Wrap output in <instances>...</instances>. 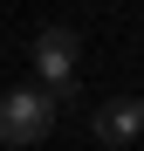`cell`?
I'll use <instances>...</instances> for the list:
<instances>
[{"instance_id": "cell-2", "label": "cell", "mask_w": 144, "mask_h": 151, "mask_svg": "<svg viewBox=\"0 0 144 151\" xmlns=\"http://www.w3.org/2000/svg\"><path fill=\"white\" fill-rule=\"evenodd\" d=\"M82 62V41L69 28H41L34 35V69H41V89H69V76Z\"/></svg>"}, {"instance_id": "cell-3", "label": "cell", "mask_w": 144, "mask_h": 151, "mask_svg": "<svg viewBox=\"0 0 144 151\" xmlns=\"http://www.w3.org/2000/svg\"><path fill=\"white\" fill-rule=\"evenodd\" d=\"M89 131H96V144H137L144 137V96H110V103H96Z\"/></svg>"}, {"instance_id": "cell-1", "label": "cell", "mask_w": 144, "mask_h": 151, "mask_svg": "<svg viewBox=\"0 0 144 151\" xmlns=\"http://www.w3.org/2000/svg\"><path fill=\"white\" fill-rule=\"evenodd\" d=\"M55 89H41V83H28V89H0V144H41L48 131H55Z\"/></svg>"}]
</instances>
